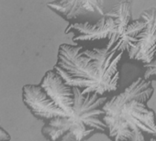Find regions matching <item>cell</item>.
Masks as SVG:
<instances>
[{"label": "cell", "instance_id": "obj_1", "mask_svg": "<svg viewBox=\"0 0 156 141\" xmlns=\"http://www.w3.org/2000/svg\"><path fill=\"white\" fill-rule=\"evenodd\" d=\"M124 50L114 48H86L61 44L53 70L83 95L97 93L108 96L119 88L120 67Z\"/></svg>", "mask_w": 156, "mask_h": 141}, {"label": "cell", "instance_id": "obj_2", "mask_svg": "<svg viewBox=\"0 0 156 141\" xmlns=\"http://www.w3.org/2000/svg\"><path fill=\"white\" fill-rule=\"evenodd\" d=\"M154 93L152 81L144 77L132 82L103 105L107 136L114 141L156 140V115L147 103Z\"/></svg>", "mask_w": 156, "mask_h": 141}, {"label": "cell", "instance_id": "obj_3", "mask_svg": "<svg viewBox=\"0 0 156 141\" xmlns=\"http://www.w3.org/2000/svg\"><path fill=\"white\" fill-rule=\"evenodd\" d=\"M74 103L73 113L68 116H57L44 123L41 134L48 140H87L96 134L108 133L104 122L103 105L108 96L97 93L83 95L79 87L73 86Z\"/></svg>", "mask_w": 156, "mask_h": 141}, {"label": "cell", "instance_id": "obj_4", "mask_svg": "<svg viewBox=\"0 0 156 141\" xmlns=\"http://www.w3.org/2000/svg\"><path fill=\"white\" fill-rule=\"evenodd\" d=\"M73 34V41L86 48H112L118 39V25L111 17L102 16L96 23L80 21L70 23L65 34Z\"/></svg>", "mask_w": 156, "mask_h": 141}, {"label": "cell", "instance_id": "obj_5", "mask_svg": "<svg viewBox=\"0 0 156 141\" xmlns=\"http://www.w3.org/2000/svg\"><path fill=\"white\" fill-rule=\"evenodd\" d=\"M140 18L146 21V26L137 35L138 42L127 53L129 60L145 67L152 60L156 51V9H145Z\"/></svg>", "mask_w": 156, "mask_h": 141}, {"label": "cell", "instance_id": "obj_6", "mask_svg": "<svg viewBox=\"0 0 156 141\" xmlns=\"http://www.w3.org/2000/svg\"><path fill=\"white\" fill-rule=\"evenodd\" d=\"M22 100L32 115L44 123L57 116L69 115L55 105L40 84L24 85L22 88Z\"/></svg>", "mask_w": 156, "mask_h": 141}, {"label": "cell", "instance_id": "obj_7", "mask_svg": "<svg viewBox=\"0 0 156 141\" xmlns=\"http://www.w3.org/2000/svg\"><path fill=\"white\" fill-rule=\"evenodd\" d=\"M106 0H53L47 7L69 23L79 20L92 13L104 16Z\"/></svg>", "mask_w": 156, "mask_h": 141}, {"label": "cell", "instance_id": "obj_8", "mask_svg": "<svg viewBox=\"0 0 156 141\" xmlns=\"http://www.w3.org/2000/svg\"><path fill=\"white\" fill-rule=\"evenodd\" d=\"M40 84L56 106L69 115L73 113L74 103L73 86L66 84L57 72L53 69L48 70Z\"/></svg>", "mask_w": 156, "mask_h": 141}, {"label": "cell", "instance_id": "obj_9", "mask_svg": "<svg viewBox=\"0 0 156 141\" xmlns=\"http://www.w3.org/2000/svg\"><path fill=\"white\" fill-rule=\"evenodd\" d=\"M145 26L146 21L140 17L138 19L131 20L126 29L119 36L117 42L112 48L127 52L138 42L137 35L145 28Z\"/></svg>", "mask_w": 156, "mask_h": 141}, {"label": "cell", "instance_id": "obj_10", "mask_svg": "<svg viewBox=\"0 0 156 141\" xmlns=\"http://www.w3.org/2000/svg\"><path fill=\"white\" fill-rule=\"evenodd\" d=\"M104 16L111 17L115 19L118 25V38H119V36L126 29V28L132 20L131 3L128 1H119L110 10L106 12Z\"/></svg>", "mask_w": 156, "mask_h": 141}, {"label": "cell", "instance_id": "obj_11", "mask_svg": "<svg viewBox=\"0 0 156 141\" xmlns=\"http://www.w3.org/2000/svg\"><path fill=\"white\" fill-rule=\"evenodd\" d=\"M144 68H146V70L144 73L143 77L146 80H151V81H155L156 82V51L154 54V57L152 60L147 64Z\"/></svg>", "mask_w": 156, "mask_h": 141}, {"label": "cell", "instance_id": "obj_12", "mask_svg": "<svg viewBox=\"0 0 156 141\" xmlns=\"http://www.w3.org/2000/svg\"><path fill=\"white\" fill-rule=\"evenodd\" d=\"M11 136L10 135L0 126V140H10Z\"/></svg>", "mask_w": 156, "mask_h": 141}, {"label": "cell", "instance_id": "obj_13", "mask_svg": "<svg viewBox=\"0 0 156 141\" xmlns=\"http://www.w3.org/2000/svg\"><path fill=\"white\" fill-rule=\"evenodd\" d=\"M119 1H128V2H131L132 0H119Z\"/></svg>", "mask_w": 156, "mask_h": 141}]
</instances>
